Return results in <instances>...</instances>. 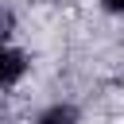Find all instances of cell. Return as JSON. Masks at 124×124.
I'll return each mask as SVG.
<instances>
[{"label": "cell", "mask_w": 124, "mask_h": 124, "mask_svg": "<svg viewBox=\"0 0 124 124\" xmlns=\"http://www.w3.org/2000/svg\"><path fill=\"white\" fill-rule=\"evenodd\" d=\"M23 70H27V58L19 50H12V46H0V89L16 85L23 78Z\"/></svg>", "instance_id": "6da1fadb"}, {"label": "cell", "mask_w": 124, "mask_h": 124, "mask_svg": "<svg viewBox=\"0 0 124 124\" xmlns=\"http://www.w3.org/2000/svg\"><path fill=\"white\" fill-rule=\"evenodd\" d=\"M101 8L112 12V16H124V0H101Z\"/></svg>", "instance_id": "3957f363"}, {"label": "cell", "mask_w": 124, "mask_h": 124, "mask_svg": "<svg viewBox=\"0 0 124 124\" xmlns=\"http://www.w3.org/2000/svg\"><path fill=\"white\" fill-rule=\"evenodd\" d=\"M35 124H78V108L74 105H50V108L39 112Z\"/></svg>", "instance_id": "7a4b0ae2"}, {"label": "cell", "mask_w": 124, "mask_h": 124, "mask_svg": "<svg viewBox=\"0 0 124 124\" xmlns=\"http://www.w3.org/2000/svg\"><path fill=\"white\" fill-rule=\"evenodd\" d=\"M8 27H12V16L0 8V46H4V35H8Z\"/></svg>", "instance_id": "277c9868"}]
</instances>
